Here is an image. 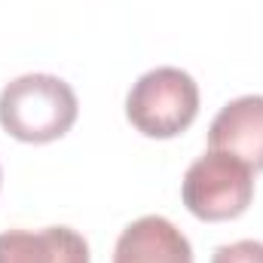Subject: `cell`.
Wrapping results in <instances>:
<instances>
[{"instance_id":"obj_1","label":"cell","mask_w":263,"mask_h":263,"mask_svg":"<svg viewBox=\"0 0 263 263\" xmlns=\"http://www.w3.org/2000/svg\"><path fill=\"white\" fill-rule=\"evenodd\" d=\"M77 95L62 77L25 73L0 92V126L15 141L49 144L77 123Z\"/></svg>"},{"instance_id":"obj_4","label":"cell","mask_w":263,"mask_h":263,"mask_svg":"<svg viewBox=\"0 0 263 263\" xmlns=\"http://www.w3.org/2000/svg\"><path fill=\"white\" fill-rule=\"evenodd\" d=\"M208 150L233 153L263 172V95H242L220 107L208 129Z\"/></svg>"},{"instance_id":"obj_6","label":"cell","mask_w":263,"mask_h":263,"mask_svg":"<svg viewBox=\"0 0 263 263\" xmlns=\"http://www.w3.org/2000/svg\"><path fill=\"white\" fill-rule=\"evenodd\" d=\"M0 263H89L86 239L70 227L0 233Z\"/></svg>"},{"instance_id":"obj_5","label":"cell","mask_w":263,"mask_h":263,"mask_svg":"<svg viewBox=\"0 0 263 263\" xmlns=\"http://www.w3.org/2000/svg\"><path fill=\"white\" fill-rule=\"evenodd\" d=\"M114 263H193V248L172 220L147 214L120 233Z\"/></svg>"},{"instance_id":"obj_3","label":"cell","mask_w":263,"mask_h":263,"mask_svg":"<svg viewBox=\"0 0 263 263\" xmlns=\"http://www.w3.org/2000/svg\"><path fill=\"white\" fill-rule=\"evenodd\" d=\"M181 199L187 211L199 220H233L245 214L254 199V168L233 153L208 150L187 168Z\"/></svg>"},{"instance_id":"obj_7","label":"cell","mask_w":263,"mask_h":263,"mask_svg":"<svg viewBox=\"0 0 263 263\" xmlns=\"http://www.w3.org/2000/svg\"><path fill=\"white\" fill-rule=\"evenodd\" d=\"M211 263H263V242L242 239L233 245H220L211 254Z\"/></svg>"},{"instance_id":"obj_2","label":"cell","mask_w":263,"mask_h":263,"mask_svg":"<svg viewBox=\"0 0 263 263\" xmlns=\"http://www.w3.org/2000/svg\"><path fill=\"white\" fill-rule=\"evenodd\" d=\"M199 86L181 67H153L138 77L126 95V117L147 138H175L193 126Z\"/></svg>"}]
</instances>
